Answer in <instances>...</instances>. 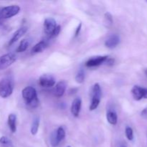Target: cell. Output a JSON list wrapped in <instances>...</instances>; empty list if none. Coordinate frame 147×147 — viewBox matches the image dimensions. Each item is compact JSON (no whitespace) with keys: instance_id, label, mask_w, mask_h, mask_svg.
Instances as JSON below:
<instances>
[{"instance_id":"cell-27","label":"cell","mask_w":147,"mask_h":147,"mask_svg":"<svg viewBox=\"0 0 147 147\" xmlns=\"http://www.w3.org/2000/svg\"><path fill=\"white\" fill-rule=\"evenodd\" d=\"M81 27H82V24L81 23H80V24H79V25L78 26L77 28H76V32H75V37H77V36H78L79 33H80V30H81Z\"/></svg>"},{"instance_id":"cell-20","label":"cell","mask_w":147,"mask_h":147,"mask_svg":"<svg viewBox=\"0 0 147 147\" xmlns=\"http://www.w3.org/2000/svg\"><path fill=\"white\" fill-rule=\"evenodd\" d=\"M85 80V72L83 69H80L78 72L77 75L76 76V81L78 83H83Z\"/></svg>"},{"instance_id":"cell-15","label":"cell","mask_w":147,"mask_h":147,"mask_svg":"<svg viewBox=\"0 0 147 147\" xmlns=\"http://www.w3.org/2000/svg\"><path fill=\"white\" fill-rule=\"evenodd\" d=\"M47 47V43L46 41H40V42L37 43L34 47L32 49V54H36V53H39L42 52L43 50H45Z\"/></svg>"},{"instance_id":"cell-5","label":"cell","mask_w":147,"mask_h":147,"mask_svg":"<svg viewBox=\"0 0 147 147\" xmlns=\"http://www.w3.org/2000/svg\"><path fill=\"white\" fill-rule=\"evenodd\" d=\"M16 60L17 57L13 53H7L1 55L0 57V70H3L9 67L16 61Z\"/></svg>"},{"instance_id":"cell-7","label":"cell","mask_w":147,"mask_h":147,"mask_svg":"<svg viewBox=\"0 0 147 147\" xmlns=\"http://www.w3.org/2000/svg\"><path fill=\"white\" fill-rule=\"evenodd\" d=\"M109 57L106 55L105 56H96L92 57L86 63V65L88 67H97L106 63Z\"/></svg>"},{"instance_id":"cell-29","label":"cell","mask_w":147,"mask_h":147,"mask_svg":"<svg viewBox=\"0 0 147 147\" xmlns=\"http://www.w3.org/2000/svg\"><path fill=\"white\" fill-rule=\"evenodd\" d=\"M78 89L77 88H74V89H71V90H70V93L71 94V93H76V91H77Z\"/></svg>"},{"instance_id":"cell-17","label":"cell","mask_w":147,"mask_h":147,"mask_svg":"<svg viewBox=\"0 0 147 147\" xmlns=\"http://www.w3.org/2000/svg\"><path fill=\"white\" fill-rule=\"evenodd\" d=\"M30 43V40L28 39H24V40H22L18 48L17 49V53H22V52L25 51L28 48Z\"/></svg>"},{"instance_id":"cell-9","label":"cell","mask_w":147,"mask_h":147,"mask_svg":"<svg viewBox=\"0 0 147 147\" xmlns=\"http://www.w3.org/2000/svg\"><path fill=\"white\" fill-rule=\"evenodd\" d=\"M39 83L42 87L50 88L55 85V80L50 75L45 74L40 76V79H39Z\"/></svg>"},{"instance_id":"cell-30","label":"cell","mask_w":147,"mask_h":147,"mask_svg":"<svg viewBox=\"0 0 147 147\" xmlns=\"http://www.w3.org/2000/svg\"><path fill=\"white\" fill-rule=\"evenodd\" d=\"M144 73H145V74H146V77H147V68H146L144 70Z\"/></svg>"},{"instance_id":"cell-25","label":"cell","mask_w":147,"mask_h":147,"mask_svg":"<svg viewBox=\"0 0 147 147\" xmlns=\"http://www.w3.org/2000/svg\"><path fill=\"white\" fill-rule=\"evenodd\" d=\"M60 30H61V27H60V25H57V27H56L55 30L53 31V34H51V36H50V38H53V37H57V35L59 34V33H60Z\"/></svg>"},{"instance_id":"cell-11","label":"cell","mask_w":147,"mask_h":147,"mask_svg":"<svg viewBox=\"0 0 147 147\" xmlns=\"http://www.w3.org/2000/svg\"><path fill=\"white\" fill-rule=\"evenodd\" d=\"M120 42V37L117 34H111L105 42V45L109 49H113Z\"/></svg>"},{"instance_id":"cell-3","label":"cell","mask_w":147,"mask_h":147,"mask_svg":"<svg viewBox=\"0 0 147 147\" xmlns=\"http://www.w3.org/2000/svg\"><path fill=\"white\" fill-rule=\"evenodd\" d=\"M102 91L100 86L98 83L94 84L92 90V100L90 103L89 109L90 111H94L98 107L100 104V99H101Z\"/></svg>"},{"instance_id":"cell-12","label":"cell","mask_w":147,"mask_h":147,"mask_svg":"<svg viewBox=\"0 0 147 147\" xmlns=\"http://www.w3.org/2000/svg\"><path fill=\"white\" fill-rule=\"evenodd\" d=\"M82 100L80 98H76L74 99L71 105V113L75 117H78L80 113V109H81Z\"/></svg>"},{"instance_id":"cell-24","label":"cell","mask_w":147,"mask_h":147,"mask_svg":"<svg viewBox=\"0 0 147 147\" xmlns=\"http://www.w3.org/2000/svg\"><path fill=\"white\" fill-rule=\"evenodd\" d=\"M105 20H106V22L109 24H113V17H112V15L109 12H106L105 14Z\"/></svg>"},{"instance_id":"cell-31","label":"cell","mask_w":147,"mask_h":147,"mask_svg":"<svg viewBox=\"0 0 147 147\" xmlns=\"http://www.w3.org/2000/svg\"><path fill=\"white\" fill-rule=\"evenodd\" d=\"M2 19H1V15H0V23L1 22H2Z\"/></svg>"},{"instance_id":"cell-28","label":"cell","mask_w":147,"mask_h":147,"mask_svg":"<svg viewBox=\"0 0 147 147\" xmlns=\"http://www.w3.org/2000/svg\"><path fill=\"white\" fill-rule=\"evenodd\" d=\"M106 63H107V65H113V63H114V60L112 58H108L107 60L106 61Z\"/></svg>"},{"instance_id":"cell-32","label":"cell","mask_w":147,"mask_h":147,"mask_svg":"<svg viewBox=\"0 0 147 147\" xmlns=\"http://www.w3.org/2000/svg\"><path fill=\"white\" fill-rule=\"evenodd\" d=\"M119 147H126V146H123V145H121V146H120Z\"/></svg>"},{"instance_id":"cell-8","label":"cell","mask_w":147,"mask_h":147,"mask_svg":"<svg viewBox=\"0 0 147 147\" xmlns=\"http://www.w3.org/2000/svg\"><path fill=\"white\" fill-rule=\"evenodd\" d=\"M57 27L56 21L52 17H48L46 18L44 21V30L45 32L50 37L53 34V31L55 30Z\"/></svg>"},{"instance_id":"cell-10","label":"cell","mask_w":147,"mask_h":147,"mask_svg":"<svg viewBox=\"0 0 147 147\" xmlns=\"http://www.w3.org/2000/svg\"><path fill=\"white\" fill-rule=\"evenodd\" d=\"M66 88H67V83H66V81L61 80V81L58 82L56 84L54 90H53L55 96H56L57 98L62 97L64 95L65 92Z\"/></svg>"},{"instance_id":"cell-18","label":"cell","mask_w":147,"mask_h":147,"mask_svg":"<svg viewBox=\"0 0 147 147\" xmlns=\"http://www.w3.org/2000/svg\"><path fill=\"white\" fill-rule=\"evenodd\" d=\"M40 126V119L39 117H35L33 120L31 126V134L32 135L37 134Z\"/></svg>"},{"instance_id":"cell-23","label":"cell","mask_w":147,"mask_h":147,"mask_svg":"<svg viewBox=\"0 0 147 147\" xmlns=\"http://www.w3.org/2000/svg\"><path fill=\"white\" fill-rule=\"evenodd\" d=\"M125 133H126V136L128 139V140L132 141L134 139V131L133 129L131 127L128 126L126 128V131H125Z\"/></svg>"},{"instance_id":"cell-6","label":"cell","mask_w":147,"mask_h":147,"mask_svg":"<svg viewBox=\"0 0 147 147\" xmlns=\"http://www.w3.org/2000/svg\"><path fill=\"white\" fill-rule=\"evenodd\" d=\"M131 94L134 99L140 100L143 98L147 99V88L139 86H134L131 89Z\"/></svg>"},{"instance_id":"cell-21","label":"cell","mask_w":147,"mask_h":147,"mask_svg":"<svg viewBox=\"0 0 147 147\" xmlns=\"http://www.w3.org/2000/svg\"><path fill=\"white\" fill-rule=\"evenodd\" d=\"M50 144L53 147H57L60 144V142L57 141V136H56V131L53 132L50 136Z\"/></svg>"},{"instance_id":"cell-14","label":"cell","mask_w":147,"mask_h":147,"mask_svg":"<svg viewBox=\"0 0 147 147\" xmlns=\"http://www.w3.org/2000/svg\"><path fill=\"white\" fill-rule=\"evenodd\" d=\"M8 126L12 133H15L17 131V116L14 113H11L8 116Z\"/></svg>"},{"instance_id":"cell-16","label":"cell","mask_w":147,"mask_h":147,"mask_svg":"<svg viewBox=\"0 0 147 147\" xmlns=\"http://www.w3.org/2000/svg\"><path fill=\"white\" fill-rule=\"evenodd\" d=\"M106 119L110 124L116 125L118 122L117 113L114 111H109L106 113Z\"/></svg>"},{"instance_id":"cell-13","label":"cell","mask_w":147,"mask_h":147,"mask_svg":"<svg viewBox=\"0 0 147 147\" xmlns=\"http://www.w3.org/2000/svg\"><path fill=\"white\" fill-rule=\"evenodd\" d=\"M27 31V27H22L21 28H20L19 30H17L13 34L12 37L11 38V40H9V45H11L14 44V42L17 41L19 39L21 38Z\"/></svg>"},{"instance_id":"cell-33","label":"cell","mask_w":147,"mask_h":147,"mask_svg":"<svg viewBox=\"0 0 147 147\" xmlns=\"http://www.w3.org/2000/svg\"><path fill=\"white\" fill-rule=\"evenodd\" d=\"M67 147H71V146H67Z\"/></svg>"},{"instance_id":"cell-26","label":"cell","mask_w":147,"mask_h":147,"mask_svg":"<svg viewBox=\"0 0 147 147\" xmlns=\"http://www.w3.org/2000/svg\"><path fill=\"white\" fill-rule=\"evenodd\" d=\"M141 116L143 119H147V107L142 110V111L141 112Z\"/></svg>"},{"instance_id":"cell-19","label":"cell","mask_w":147,"mask_h":147,"mask_svg":"<svg viewBox=\"0 0 147 147\" xmlns=\"http://www.w3.org/2000/svg\"><path fill=\"white\" fill-rule=\"evenodd\" d=\"M56 136H57V141L59 142H62L65 137V131L62 126L59 127L57 130L56 131Z\"/></svg>"},{"instance_id":"cell-2","label":"cell","mask_w":147,"mask_h":147,"mask_svg":"<svg viewBox=\"0 0 147 147\" xmlns=\"http://www.w3.org/2000/svg\"><path fill=\"white\" fill-rule=\"evenodd\" d=\"M14 83L9 78H4L0 80V96L3 98H8L12 94Z\"/></svg>"},{"instance_id":"cell-22","label":"cell","mask_w":147,"mask_h":147,"mask_svg":"<svg viewBox=\"0 0 147 147\" xmlns=\"http://www.w3.org/2000/svg\"><path fill=\"white\" fill-rule=\"evenodd\" d=\"M0 144L3 146H11V142L8 137L7 136H1L0 138Z\"/></svg>"},{"instance_id":"cell-4","label":"cell","mask_w":147,"mask_h":147,"mask_svg":"<svg viewBox=\"0 0 147 147\" xmlns=\"http://www.w3.org/2000/svg\"><path fill=\"white\" fill-rule=\"evenodd\" d=\"M20 11V7L17 5H10L0 8V15L2 20L9 19L17 15Z\"/></svg>"},{"instance_id":"cell-1","label":"cell","mask_w":147,"mask_h":147,"mask_svg":"<svg viewBox=\"0 0 147 147\" xmlns=\"http://www.w3.org/2000/svg\"><path fill=\"white\" fill-rule=\"evenodd\" d=\"M22 97L25 100L26 104L30 108L35 109L39 106V99L37 98V91L35 88L32 86L24 88L22 92Z\"/></svg>"}]
</instances>
